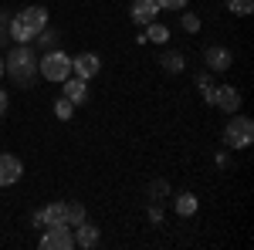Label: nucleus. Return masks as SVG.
I'll return each mask as SVG.
<instances>
[{
  "instance_id": "1",
  "label": "nucleus",
  "mask_w": 254,
  "mask_h": 250,
  "mask_svg": "<svg viewBox=\"0 0 254 250\" xmlns=\"http://www.w3.org/2000/svg\"><path fill=\"white\" fill-rule=\"evenodd\" d=\"M38 48L34 44H14L3 54V75L10 78L17 88H31L38 81Z\"/></svg>"
},
{
  "instance_id": "2",
  "label": "nucleus",
  "mask_w": 254,
  "mask_h": 250,
  "mask_svg": "<svg viewBox=\"0 0 254 250\" xmlns=\"http://www.w3.org/2000/svg\"><path fill=\"white\" fill-rule=\"evenodd\" d=\"M44 27H48V7H38V3H31V7L17 10V14H10V24H7L14 44H31Z\"/></svg>"
},
{
  "instance_id": "3",
  "label": "nucleus",
  "mask_w": 254,
  "mask_h": 250,
  "mask_svg": "<svg viewBox=\"0 0 254 250\" xmlns=\"http://www.w3.org/2000/svg\"><path fill=\"white\" fill-rule=\"evenodd\" d=\"M254 142V122L248 115H234L227 118V125H224V149H231V152H244L248 146Z\"/></svg>"
},
{
  "instance_id": "4",
  "label": "nucleus",
  "mask_w": 254,
  "mask_h": 250,
  "mask_svg": "<svg viewBox=\"0 0 254 250\" xmlns=\"http://www.w3.org/2000/svg\"><path fill=\"white\" fill-rule=\"evenodd\" d=\"M68 75H71V54H64L61 48L44 51V54L38 58V78L51 81V85H61Z\"/></svg>"
},
{
  "instance_id": "5",
  "label": "nucleus",
  "mask_w": 254,
  "mask_h": 250,
  "mask_svg": "<svg viewBox=\"0 0 254 250\" xmlns=\"http://www.w3.org/2000/svg\"><path fill=\"white\" fill-rule=\"evenodd\" d=\"M41 250H71L75 247V230L68 223H58V227H44L38 240Z\"/></svg>"
},
{
  "instance_id": "6",
  "label": "nucleus",
  "mask_w": 254,
  "mask_h": 250,
  "mask_svg": "<svg viewBox=\"0 0 254 250\" xmlns=\"http://www.w3.org/2000/svg\"><path fill=\"white\" fill-rule=\"evenodd\" d=\"M203 68H207L210 75H224V71H231V68H234V51L224 48V44H210V48H203Z\"/></svg>"
},
{
  "instance_id": "7",
  "label": "nucleus",
  "mask_w": 254,
  "mask_h": 250,
  "mask_svg": "<svg viewBox=\"0 0 254 250\" xmlns=\"http://www.w3.org/2000/svg\"><path fill=\"white\" fill-rule=\"evenodd\" d=\"M98 71H102V58H98L95 51H81V54H75V58H71V75L81 78V81L98 78Z\"/></svg>"
},
{
  "instance_id": "8",
  "label": "nucleus",
  "mask_w": 254,
  "mask_h": 250,
  "mask_svg": "<svg viewBox=\"0 0 254 250\" xmlns=\"http://www.w3.org/2000/svg\"><path fill=\"white\" fill-rule=\"evenodd\" d=\"M241 92H237L234 85H217L214 88V108H220L224 115H234V112H241Z\"/></svg>"
},
{
  "instance_id": "9",
  "label": "nucleus",
  "mask_w": 254,
  "mask_h": 250,
  "mask_svg": "<svg viewBox=\"0 0 254 250\" xmlns=\"http://www.w3.org/2000/svg\"><path fill=\"white\" fill-rule=\"evenodd\" d=\"M20 176H24V162L14 152H0V190L20 183Z\"/></svg>"
},
{
  "instance_id": "10",
  "label": "nucleus",
  "mask_w": 254,
  "mask_h": 250,
  "mask_svg": "<svg viewBox=\"0 0 254 250\" xmlns=\"http://www.w3.org/2000/svg\"><path fill=\"white\" fill-rule=\"evenodd\" d=\"M61 95L68 98L75 108H81L85 101H88V81H81V78H75V75H68L64 81H61Z\"/></svg>"
},
{
  "instance_id": "11",
  "label": "nucleus",
  "mask_w": 254,
  "mask_h": 250,
  "mask_svg": "<svg viewBox=\"0 0 254 250\" xmlns=\"http://www.w3.org/2000/svg\"><path fill=\"white\" fill-rule=\"evenodd\" d=\"M163 10H159L156 0H132V7H129V20L139 24V27H146L149 20H156Z\"/></svg>"
},
{
  "instance_id": "12",
  "label": "nucleus",
  "mask_w": 254,
  "mask_h": 250,
  "mask_svg": "<svg viewBox=\"0 0 254 250\" xmlns=\"http://www.w3.org/2000/svg\"><path fill=\"white\" fill-rule=\"evenodd\" d=\"M71 230H75V247H81V250L98 247V240H102V230L95 223H88V220H81L78 227H71Z\"/></svg>"
},
{
  "instance_id": "13",
  "label": "nucleus",
  "mask_w": 254,
  "mask_h": 250,
  "mask_svg": "<svg viewBox=\"0 0 254 250\" xmlns=\"http://www.w3.org/2000/svg\"><path fill=\"white\" fill-rule=\"evenodd\" d=\"M196 210H200V200H196V193H176L173 196V213L176 216H183V220H190V216H196Z\"/></svg>"
},
{
  "instance_id": "14",
  "label": "nucleus",
  "mask_w": 254,
  "mask_h": 250,
  "mask_svg": "<svg viewBox=\"0 0 254 250\" xmlns=\"http://www.w3.org/2000/svg\"><path fill=\"white\" fill-rule=\"evenodd\" d=\"M159 68H163L166 75H183V71H187V58H183L180 51L170 48V51H163V54H159Z\"/></svg>"
},
{
  "instance_id": "15",
  "label": "nucleus",
  "mask_w": 254,
  "mask_h": 250,
  "mask_svg": "<svg viewBox=\"0 0 254 250\" xmlns=\"http://www.w3.org/2000/svg\"><path fill=\"white\" fill-rule=\"evenodd\" d=\"M142 41H146V44H166V41H170V27L159 24V20H149V24L142 27Z\"/></svg>"
},
{
  "instance_id": "16",
  "label": "nucleus",
  "mask_w": 254,
  "mask_h": 250,
  "mask_svg": "<svg viewBox=\"0 0 254 250\" xmlns=\"http://www.w3.org/2000/svg\"><path fill=\"white\" fill-rule=\"evenodd\" d=\"M31 44H38V51H55V48L61 44V34L55 31V27H51V24H48V27H44L38 38L31 41Z\"/></svg>"
},
{
  "instance_id": "17",
  "label": "nucleus",
  "mask_w": 254,
  "mask_h": 250,
  "mask_svg": "<svg viewBox=\"0 0 254 250\" xmlns=\"http://www.w3.org/2000/svg\"><path fill=\"white\" fill-rule=\"evenodd\" d=\"M64 216H68V227H78L81 220H88V210H85V203L71 200V203H64Z\"/></svg>"
},
{
  "instance_id": "18",
  "label": "nucleus",
  "mask_w": 254,
  "mask_h": 250,
  "mask_svg": "<svg viewBox=\"0 0 254 250\" xmlns=\"http://www.w3.org/2000/svg\"><path fill=\"white\" fill-rule=\"evenodd\" d=\"M146 193H149L153 203H166V200H170V183H166V179H153V183L146 186Z\"/></svg>"
},
{
  "instance_id": "19",
  "label": "nucleus",
  "mask_w": 254,
  "mask_h": 250,
  "mask_svg": "<svg viewBox=\"0 0 254 250\" xmlns=\"http://www.w3.org/2000/svg\"><path fill=\"white\" fill-rule=\"evenodd\" d=\"M55 118H61V122H71V118H75V105H71L64 95L55 98Z\"/></svg>"
},
{
  "instance_id": "20",
  "label": "nucleus",
  "mask_w": 254,
  "mask_h": 250,
  "mask_svg": "<svg viewBox=\"0 0 254 250\" xmlns=\"http://www.w3.org/2000/svg\"><path fill=\"white\" fill-rule=\"evenodd\" d=\"M180 27H183L187 34H196V31H200V17H196L193 10H180Z\"/></svg>"
},
{
  "instance_id": "21",
  "label": "nucleus",
  "mask_w": 254,
  "mask_h": 250,
  "mask_svg": "<svg viewBox=\"0 0 254 250\" xmlns=\"http://www.w3.org/2000/svg\"><path fill=\"white\" fill-rule=\"evenodd\" d=\"M227 10H231L234 17H248L254 10V0H227Z\"/></svg>"
},
{
  "instance_id": "22",
  "label": "nucleus",
  "mask_w": 254,
  "mask_h": 250,
  "mask_svg": "<svg viewBox=\"0 0 254 250\" xmlns=\"http://www.w3.org/2000/svg\"><path fill=\"white\" fill-rule=\"evenodd\" d=\"M146 216H149V223H153V227H159V223H163V216H166V206H163V203H149Z\"/></svg>"
},
{
  "instance_id": "23",
  "label": "nucleus",
  "mask_w": 254,
  "mask_h": 250,
  "mask_svg": "<svg viewBox=\"0 0 254 250\" xmlns=\"http://www.w3.org/2000/svg\"><path fill=\"white\" fill-rule=\"evenodd\" d=\"M159 10H173V14H180V10H187V3L190 0H156Z\"/></svg>"
},
{
  "instance_id": "24",
  "label": "nucleus",
  "mask_w": 254,
  "mask_h": 250,
  "mask_svg": "<svg viewBox=\"0 0 254 250\" xmlns=\"http://www.w3.org/2000/svg\"><path fill=\"white\" fill-rule=\"evenodd\" d=\"M7 24H10V10H0V44H10V31H7Z\"/></svg>"
},
{
  "instance_id": "25",
  "label": "nucleus",
  "mask_w": 254,
  "mask_h": 250,
  "mask_svg": "<svg viewBox=\"0 0 254 250\" xmlns=\"http://www.w3.org/2000/svg\"><path fill=\"white\" fill-rule=\"evenodd\" d=\"M196 88H207V85H214V75H210V71H207V68H203V71H196Z\"/></svg>"
},
{
  "instance_id": "26",
  "label": "nucleus",
  "mask_w": 254,
  "mask_h": 250,
  "mask_svg": "<svg viewBox=\"0 0 254 250\" xmlns=\"http://www.w3.org/2000/svg\"><path fill=\"white\" fill-rule=\"evenodd\" d=\"M227 166H231V149L217 152V169H227Z\"/></svg>"
},
{
  "instance_id": "27",
  "label": "nucleus",
  "mask_w": 254,
  "mask_h": 250,
  "mask_svg": "<svg viewBox=\"0 0 254 250\" xmlns=\"http://www.w3.org/2000/svg\"><path fill=\"white\" fill-rule=\"evenodd\" d=\"M7 108H10V95H7V92L0 88V118L7 115Z\"/></svg>"
},
{
  "instance_id": "28",
  "label": "nucleus",
  "mask_w": 254,
  "mask_h": 250,
  "mask_svg": "<svg viewBox=\"0 0 254 250\" xmlns=\"http://www.w3.org/2000/svg\"><path fill=\"white\" fill-rule=\"evenodd\" d=\"M0 78H3V54H0Z\"/></svg>"
}]
</instances>
